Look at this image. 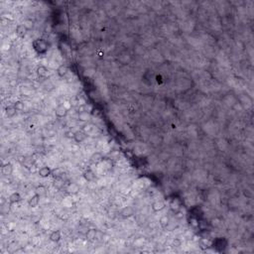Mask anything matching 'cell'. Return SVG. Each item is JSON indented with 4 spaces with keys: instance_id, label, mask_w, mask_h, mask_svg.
<instances>
[{
    "instance_id": "6da1fadb",
    "label": "cell",
    "mask_w": 254,
    "mask_h": 254,
    "mask_svg": "<svg viewBox=\"0 0 254 254\" xmlns=\"http://www.w3.org/2000/svg\"><path fill=\"white\" fill-rule=\"evenodd\" d=\"M85 138H86V133H85L84 131L80 130V131L74 132V141H76V142L80 143V142H82V141H84Z\"/></svg>"
},
{
    "instance_id": "7a4b0ae2",
    "label": "cell",
    "mask_w": 254,
    "mask_h": 254,
    "mask_svg": "<svg viewBox=\"0 0 254 254\" xmlns=\"http://www.w3.org/2000/svg\"><path fill=\"white\" fill-rule=\"evenodd\" d=\"M40 195H38V193H35L34 195H33L32 197H31L30 199H29V207H36L37 205H39V203H40Z\"/></svg>"
},
{
    "instance_id": "3957f363",
    "label": "cell",
    "mask_w": 254,
    "mask_h": 254,
    "mask_svg": "<svg viewBox=\"0 0 254 254\" xmlns=\"http://www.w3.org/2000/svg\"><path fill=\"white\" fill-rule=\"evenodd\" d=\"M55 112H56V115H57L58 117H64V116H66V113H68V109H66L64 105H60L56 108Z\"/></svg>"
},
{
    "instance_id": "277c9868",
    "label": "cell",
    "mask_w": 254,
    "mask_h": 254,
    "mask_svg": "<svg viewBox=\"0 0 254 254\" xmlns=\"http://www.w3.org/2000/svg\"><path fill=\"white\" fill-rule=\"evenodd\" d=\"M27 30H28V29H27L26 25H25V24H20V25H18L17 28H16V33H17L18 36L24 37L25 35H26V33H27Z\"/></svg>"
},
{
    "instance_id": "5b68a950",
    "label": "cell",
    "mask_w": 254,
    "mask_h": 254,
    "mask_svg": "<svg viewBox=\"0 0 254 254\" xmlns=\"http://www.w3.org/2000/svg\"><path fill=\"white\" fill-rule=\"evenodd\" d=\"M39 175H40V177H42V178H47V177H49L50 175H52V170L50 169L49 167H42L40 168V170H39Z\"/></svg>"
},
{
    "instance_id": "8992f818",
    "label": "cell",
    "mask_w": 254,
    "mask_h": 254,
    "mask_svg": "<svg viewBox=\"0 0 254 254\" xmlns=\"http://www.w3.org/2000/svg\"><path fill=\"white\" fill-rule=\"evenodd\" d=\"M165 209V203L163 201H155L152 205V209L154 211H161Z\"/></svg>"
},
{
    "instance_id": "52a82bcc",
    "label": "cell",
    "mask_w": 254,
    "mask_h": 254,
    "mask_svg": "<svg viewBox=\"0 0 254 254\" xmlns=\"http://www.w3.org/2000/svg\"><path fill=\"white\" fill-rule=\"evenodd\" d=\"M101 160H102V155H101V153H99V152H95V153L92 154L90 157V161L94 164L99 163Z\"/></svg>"
},
{
    "instance_id": "ba28073f",
    "label": "cell",
    "mask_w": 254,
    "mask_h": 254,
    "mask_svg": "<svg viewBox=\"0 0 254 254\" xmlns=\"http://www.w3.org/2000/svg\"><path fill=\"white\" fill-rule=\"evenodd\" d=\"M84 179L87 181V182H91V181L94 180L95 175L91 170H86L84 172Z\"/></svg>"
},
{
    "instance_id": "9c48e42d",
    "label": "cell",
    "mask_w": 254,
    "mask_h": 254,
    "mask_svg": "<svg viewBox=\"0 0 254 254\" xmlns=\"http://www.w3.org/2000/svg\"><path fill=\"white\" fill-rule=\"evenodd\" d=\"M89 118H90V114H89L88 111L82 110V111L80 112V114H78V119H80V121H88Z\"/></svg>"
},
{
    "instance_id": "30bf717a",
    "label": "cell",
    "mask_w": 254,
    "mask_h": 254,
    "mask_svg": "<svg viewBox=\"0 0 254 254\" xmlns=\"http://www.w3.org/2000/svg\"><path fill=\"white\" fill-rule=\"evenodd\" d=\"M61 239V232L59 230H56V231H53L50 235V240L54 241V242H58V241Z\"/></svg>"
},
{
    "instance_id": "8fae6325",
    "label": "cell",
    "mask_w": 254,
    "mask_h": 254,
    "mask_svg": "<svg viewBox=\"0 0 254 254\" xmlns=\"http://www.w3.org/2000/svg\"><path fill=\"white\" fill-rule=\"evenodd\" d=\"M57 72H58V74H59L60 76H66V72H68V66H66V64H61V66L58 68Z\"/></svg>"
},
{
    "instance_id": "7c38bea8",
    "label": "cell",
    "mask_w": 254,
    "mask_h": 254,
    "mask_svg": "<svg viewBox=\"0 0 254 254\" xmlns=\"http://www.w3.org/2000/svg\"><path fill=\"white\" fill-rule=\"evenodd\" d=\"M1 172H2V174L5 175V176L11 174V172H12L11 164H5V165H3V167H2V169H1Z\"/></svg>"
},
{
    "instance_id": "4fadbf2b",
    "label": "cell",
    "mask_w": 254,
    "mask_h": 254,
    "mask_svg": "<svg viewBox=\"0 0 254 254\" xmlns=\"http://www.w3.org/2000/svg\"><path fill=\"white\" fill-rule=\"evenodd\" d=\"M16 112H17V110H16V108L14 107V105L7 106V108H6V114H7L8 116H10V117L15 115Z\"/></svg>"
},
{
    "instance_id": "5bb4252c",
    "label": "cell",
    "mask_w": 254,
    "mask_h": 254,
    "mask_svg": "<svg viewBox=\"0 0 254 254\" xmlns=\"http://www.w3.org/2000/svg\"><path fill=\"white\" fill-rule=\"evenodd\" d=\"M20 199V195L18 193H12L11 195H10L9 197V201H10V203H17L18 201H19Z\"/></svg>"
},
{
    "instance_id": "9a60e30c",
    "label": "cell",
    "mask_w": 254,
    "mask_h": 254,
    "mask_svg": "<svg viewBox=\"0 0 254 254\" xmlns=\"http://www.w3.org/2000/svg\"><path fill=\"white\" fill-rule=\"evenodd\" d=\"M168 223H169V217H168L167 215H164V216H162V217L160 218V224H161L163 227L167 226Z\"/></svg>"
},
{
    "instance_id": "2e32d148",
    "label": "cell",
    "mask_w": 254,
    "mask_h": 254,
    "mask_svg": "<svg viewBox=\"0 0 254 254\" xmlns=\"http://www.w3.org/2000/svg\"><path fill=\"white\" fill-rule=\"evenodd\" d=\"M36 193H38L40 197H42L46 193V188L44 186H39L38 188L36 189Z\"/></svg>"
},
{
    "instance_id": "e0dca14e",
    "label": "cell",
    "mask_w": 254,
    "mask_h": 254,
    "mask_svg": "<svg viewBox=\"0 0 254 254\" xmlns=\"http://www.w3.org/2000/svg\"><path fill=\"white\" fill-rule=\"evenodd\" d=\"M95 235H96V230H95V229H90V230H88L87 233H86V237L88 239H94Z\"/></svg>"
},
{
    "instance_id": "ac0fdd59",
    "label": "cell",
    "mask_w": 254,
    "mask_h": 254,
    "mask_svg": "<svg viewBox=\"0 0 254 254\" xmlns=\"http://www.w3.org/2000/svg\"><path fill=\"white\" fill-rule=\"evenodd\" d=\"M14 107L16 108L17 111H21V110L24 109V103H23L22 101H16V102L14 103Z\"/></svg>"
},
{
    "instance_id": "d6986e66",
    "label": "cell",
    "mask_w": 254,
    "mask_h": 254,
    "mask_svg": "<svg viewBox=\"0 0 254 254\" xmlns=\"http://www.w3.org/2000/svg\"><path fill=\"white\" fill-rule=\"evenodd\" d=\"M47 72H48V70L45 68V66H39V68H38V74H39V76H45L46 74H47Z\"/></svg>"
},
{
    "instance_id": "ffe728a7",
    "label": "cell",
    "mask_w": 254,
    "mask_h": 254,
    "mask_svg": "<svg viewBox=\"0 0 254 254\" xmlns=\"http://www.w3.org/2000/svg\"><path fill=\"white\" fill-rule=\"evenodd\" d=\"M174 245H175V246H177V247L180 246V245H181V241L179 240V239H175V240H174Z\"/></svg>"
}]
</instances>
